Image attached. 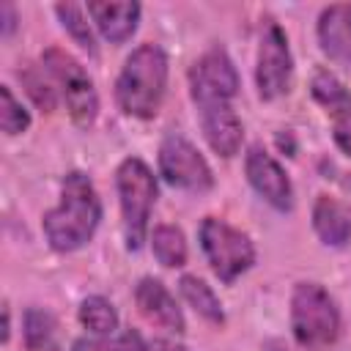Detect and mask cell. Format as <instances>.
Segmentation results:
<instances>
[{
	"mask_svg": "<svg viewBox=\"0 0 351 351\" xmlns=\"http://www.w3.org/2000/svg\"><path fill=\"white\" fill-rule=\"evenodd\" d=\"M0 11H3V19H5V22H3V33L8 36V33L14 30V5H11V3H3Z\"/></svg>",
	"mask_w": 351,
	"mask_h": 351,
	"instance_id": "obj_25",
	"label": "cell"
},
{
	"mask_svg": "<svg viewBox=\"0 0 351 351\" xmlns=\"http://www.w3.org/2000/svg\"><path fill=\"white\" fill-rule=\"evenodd\" d=\"M19 80H22V85L27 88L30 99H33L44 112H52V110H55V90H52L49 82L44 80V71H38L36 66H25V69H19Z\"/></svg>",
	"mask_w": 351,
	"mask_h": 351,
	"instance_id": "obj_23",
	"label": "cell"
},
{
	"mask_svg": "<svg viewBox=\"0 0 351 351\" xmlns=\"http://www.w3.org/2000/svg\"><path fill=\"white\" fill-rule=\"evenodd\" d=\"M178 288H181V296L189 302V307H195L197 315H203V318L211 321V324H222V321H225V313H222L219 299L214 296V291H211L203 280L186 274V277H181Z\"/></svg>",
	"mask_w": 351,
	"mask_h": 351,
	"instance_id": "obj_17",
	"label": "cell"
},
{
	"mask_svg": "<svg viewBox=\"0 0 351 351\" xmlns=\"http://www.w3.org/2000/svg\"><path fill=\"white\" fill-rule=\"evenodd\" d=\"M291 326L296 340L310 351L332 346L340 332L335 299L318 282H299L291 296Z\"/></svg>",
	"mask_w": 351,
	"mask_h": 351,
	"instance_id": "obj_3",
	"label": "cell"
},
{
	"mask_svg": "<svg viewBox=\"0 0 351 351\" xmlns=\"http://www.w3.org/2000/svg\"><path fill=\"white\" fill-rule=\"evenodd\" d=\"M85 11L93 16L96 27L101 30V36L112 44L126 41L134 30H137V19H140V5L137 3H88Z\"/></svg>",
	"mask_w": 351,
	"mask_h": 351,
	"instance_id": "obj_15",
	"label": "cell"
},
{
	"mask_svg": "<svg viewBox=\"0 0 351 351\" xmlns=\"http://www.w3.org/2000/svg\"><path fill=\"white\" fill-rule=\"evenodd\" d=\"M189 88L197 104L208 101H230L239 90V74L225 49H208L189 69Z\"/></svg>",
	"mask_w": 351,
	"mask_h": 351,
	"instance_id": "obj_9",
	"label": "cell"
},
{
	"mask_svg": "<svg viewBox=\"0 0 351 351\" xmlns=\"http://www.w3.org/2000/svg\"><path fill=\"white\" fill-rule=\"evenodd\" d=\"M80 321L93 335H112L118 326V313L104 296H88L80 307Z\"/></svg>",
	"mask_w": 351,
	"mask_h": 351,
	"instance_id": "obj_19",
	"label": "cell"
},
{
	"mask_svg": "<svg viewBox=\"0 0 351 351\" xmlns=\"http://www.w3.org/2000/svg\"><path fill=\"white\" fill-rule=\"evenodd\" d=\"M41 60H44L47 71L55 77V82L60 85L63 99H66V107H69L74 123L90 126L93 118H96V112H99V96L93 90L90 77L80 66V60L74 55H69L66 49H60V47H49L41 55Z\"/></svg>",
	"mask_w": 351,
	"mask_h": 351,
	"instance_id": "obj_6",
	"label": "cell"
},
{
	"mask_svg": "<svg viewBox=\"0 0 351 351\" xmlns=\"http://www.w3.org/2000/svg\"><path fill=\"white\" fill-rule=\"evenodd\" d=\"M0 126L5 134H19L30 126V115L27 110L14 99L11 88H0Z\"/></svg>",
	"mask_w": 351,
	"mask_h": 351,
	"instance_id": "obj_21",
	"label": "cell"
},
{
	"mask_svg": "<svg viewBox=\"0 0 351 351\" xmlns=\"http://www.w3.org/2000/svg\"><path fill=\"white\" fill-rule=\"evenodd\" d=\"M291 77H293V58H291V49H288V38H285L282 27L274 19H266V25L261 30L258 69H255L261 99L271 101V99L288 93Z\"/></svg>",
	"mask_w": 351,
	"mask_h": 351,
	"instance_id": "obj_7",
	"label": "cell"
},
{
	"mask_svg": "<svg viewBox=\"0 0 351 351\" xmlns=\"http://www.w3.org/2000/svg\"><path fill=\"white\" fill-rule=\"evenodd\" d=\"M118 195H121V214H123V233L129 250H137L145 241L148 217L156 200V181L154 173L137 156H129L118 167Z\"/></svg>",
	"mask_w": 351,
	"mask_h": 351,
	"instance_id": "obj_4",
	"label": "cell"
},
{
	"mask_svg": "<svg viewBox=\"0 0 351 351\" xmlns=\"http://www.w3.org/2000/svg\"><path fill=\"white\" fill-rule=\"evenodd\" d=\"M313 99L324 107V112L332 121V134L335 143L340 145L343 154L351 156V93L346 90V85L326 69H318L313 74L310 82Z\"/></svg>",
	"mask_w": 351,
	"mask_h": 351,
	"instance_id": "obj_10",
	"label": "cell"
},
{
	"mask_svg": "<svg viewBox=\"0 0 351 351\" xmlns=\"http://www.w3.org/2000/svg\"><path fill=\"white\" fill-rule=\"evenodd\" d=\"M200 247H203V252H206V258L211 263V271L222 282H233L255 261V250H252L250 236L236 230L225 219H217V217H206L203 219V225H200Z\"/></svg>",
	"mask_w": 351,
	"mask_h": 351,
	"instance_id": "obj_5",
	"label": "cell"
},
{
	"mask_svg": "<svg viewBox=\"0 0 351 351\" xmlns=\"http://www.w3.org/2000/svg\"><path fill=\"white\" fill-rule=\"evenodd\" d=\"M244 170H247L250 184L255 186V192L266 203H271L280 211L291 208V181H288L285 170L261 145H252L250 148L247 162H244Z\"/></svg>",
	"mask_w": 351,
	"mask_h": 351,
	"instance_id": "obj_11",
	"label": "cell"
},
{
	"mask_svg": "<svg viewBox=\"0 0 351 351\" xmlns=\"http://www.w3.org/2000/svg\"><path fill=\"white\" fill-rule=\"evenodd\" d=\"M167 85V58L156 44L137 47L115 82L118 107L132 118H154Z\"/></svg>",
	"mask_w": 351,
	"mask_h": 351,
	"instance_id": "obj_2",
	"label": "cell"
},
{
	"mask_svg": "<svg viewBox=\"0 0 351 351\" xmlns=\"http://www.w3.org/2000/svg\"><path fill=\"white\" fill-rule=\"evenodd\" d=\"M318 41L321 49L337 60L351 66V5H329L318 16Z\"/></svg>",
	"mask_w": 351,
	"mask_h": 351,
	"instance_id": "obj_14",
	"label": "cell"
},
{
	"mask_svg": "<svg viewBox=\"0 0 351 351\" xmlns=\"http://www.w3.org/2000/svg\"><path fill=\"white\" fill-rule=\"evenodd\" d=\"M101 217V206L90 178L80 170L69 173L60 186V203L44 214L47 241L58 252L80 250L96 230Z\"/></svg>",
	"mask_w": 351,
	"mask_h": 351,
	"instance_id": "obj_1",
	"label": "cell"
},
{
	"mask_svg": "<svg viewBox=\"0 0 351 351\" xmlns=\"http://www.w3.org/2000/svg\"><path fill=\"white\" fill-rule=\"evenodd\" d=\"M159 170L167 184L186 192H206L214 184L208 162L181 134H170L159 145Z\"/></svg>",
	"mask_w": 351,
	"mask_h": 351,
	"instance_id": "obj_8",
	"label": "cell"
},
{
	"mask_svg": "<svg viewBox=\"0 0 351 351\" xmlns=\"http://www.w3.org/2000/svg\"><path fill=\"white\" fill-rule=\"evenodd\" d=\"M197 107H200V123H203V134L208 145L219 156H233L241 145L244 132H241V121L236 110L230 107V101H208Z\"/></svg>",
	"mask_w": 351,
	"mask_h": 351,
	"instance_id": "obj_12",
	"label": "cell"
},
{
	"mask_svg": "<svg viewBox=\"0 0 351 351\" xmlns=\"http://www.w3.org/2000/svg\"><path fill=\"white\" fill-rule=\"evenodd\" d=\"M55 332V321L44 310H27L25 315V346L27 351H41Z\"/></svg>",
	"mask_w": 351,
	"mask_h": 351,
	"instance_id": "obj_22",
	"label": "cell"
},
{
	"mask_svg": "<svg viewBox=\"0 0 351 351\" xmlns=\"http://www.w3.org/2000/svg\"><path fill=\"white\" fill-rule=\"evenodd\" d=\"M74 351H145L143 348V340L137 332H123V335H104L99 340H77Z\"/></svg>",
	"mask_w": 351,
	"mask_h": 351,
	"instance_id": "obj_24",
	"label": "cell"
},
{
	"mask_svg": "<svg viewBox=\"0 0 351 351\" xmlns=\"http://www.w3.org/2000/svg\"><path fill=\"white\" fill-rule=\"evenodd\" d=\"M151 250H154L156 261L167 269H176V266L186 263V241H184V233L176 225H159L154 230Z\"/></svg>",
	"mask_w": 351,
	"mask_h": 351,
	"instance_id": "obj_18",
	"label": "cell"
},
{
	"mask_svg": "<svg viewBox=\"0 0 351 351\" xmlns=\"http://www.w3.org/2000/svg\"><path fill=\"white\" fill-rule=\"evenodd\" d=\"M148 351H186L184 346H176V343H170V340H156Z\"/></svg>",
	"mask_w": 351,
	"mask_h": 351,
	"instance_id": "obj_26",
	"label": "cell"
},
{
	"mask_svg": "<svg viewBox=\"0 0 351 351\" xmlns=\"http://www.w3.org/2000/svg\"><path fill=\"white\" fill-rule=\"evenodd\" d=\"M55 14L60 16L63 27L74 36V41H77L82 49H88L90 55H96L93 33H90L88 22H85V8H82V5H77V3H60V5H55Z\"/></svg>",
	"mask_w": 351,
	"mask_h": 351,
	"instance_id": "obj_20",
	"label": "cell"
},
{
	"mask_svg": "<svg viewBox=\"0 0 351 351\" xmlns=\"http://www.w3.org/2000/svg\"><path fill=\"white\" fill-rule=\"evenodd\" d=\"M134 302H137V310L140 315L159 326V329H167V332H184V315L176 304V299L170 296V291L154 280V277H143L137 291H134Z\"/></svg>",
	"mask_w": 351,
	"mask_h": 351,
	"instance_id": "obj_13",
	"label": "cell"
},
{
	"mask_svg": "<svg viewBox=\"0 0 351 351\" xmlns=\"http://www.w3.org/2000/svg\"><path fill=\"white\" fill-rule=\"evenodd\" d=\"M313 228L324 244L340 247L351 239V206L340 203L337 197L318 195L313 206Z\"/></svg>",
	"mask_w": 351,
	"mask_h": 351,
	"instance_id": "obj_16",
	"label": "cell"
}]
</instances>
